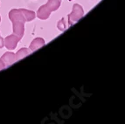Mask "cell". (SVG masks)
Instances as JSON below:
<instances>
[{
  "instance_id": "cell-2",
  "label": "cell",
  "mask_w": 125,
  "mask_h": 124,
  "mask_svg": "<svg viewBox=\"0 0 125 124\" xmlns=\"http://www.w3.org/2000/svg\"><path fill=\"white\" fill-rule=\"evenodd\" d=\"M84 15V10L83 8L81 7V5L78 4H74L73 6V10H72V12L68 15V19H67V21H68V25L69 26L70 25H73L75 22L79 21L80 19L83 17Z\"/></svg>"
},
{
  "instance_id": "cell-3",
  "label": "cell",
  "mask_w": 125,
  "mask_h": 124,
  "mask_svg": "<svg viewBox=\"0 0 125 124\" xmlns=\"http://www.w3.org/2000/svg\"><path fill=\"white\" fill-rule=\"evenodd\" d=\"M4 39V46L8 50H14L17 47L18 44L20 41V39L15 34L7 36Z\"/></svg>"
},
{
  "instance_id": "cell-10",
  "label": "cell",
  "mask_w": 125,
  "mask_h": 124,
  "mask_svg": "<svg viewBox=\"0 0 125 124\" xmlns=\"http://www.w3.org/2000/svg\"><path fill=\"white\" fill-rule=\"evenodd\" d=\"M69 27L68 21L67 19H65V18H62L60 21H58L57 23V28L61 31H65Z\"/></svg>"
},
{
  "instance_id": "cell-6",
  "label": "cell",
  "mask_w": 125,
  "mask_h": 124,
  "mask_svg": "<svg viewBox=\"0 0 125 124\" xmlns=\"http://www.w3.org/2000/svg\"><path fill=\"white\" fill-rule=\"evenodd\" d=\"M1 60L4 62V64L6 65V66H11L14 62L17 61V60H16V54L11 52H4L2 57H1Z\"/></svg>"
},
{
  "instance_id": "cell-1",
  "label": "cell",
  "mask_w": 125,
  "mask_h": 124,
  "mask_svg": "<svg viewBox=\"0 0 125 124\" xmlns=\"http://www.w3.org/2000/svg\"><path fill=\"white\" fill-rule=\"evenodd\" d=\"M9 19L11 22L21 21L23 23L31 22L36 18V13L26 9H12L9 11Z\"/></svg>"
},
{
  "instance_id": "cell-11",
  "label": "cell",
  "mask_w": 125,
  "mask_h": 124,
  "mask_svg": "<svg viewBox=\"0 0 125 124\" xmlns=\"http://www.w3.org/2000/svg\"><path fill=\"white\" fill-rule=\"evenodd\" d=\"M7 66L6 65L4 64V62L2 60H1V58H0V71L2 70V69H4V68H6Z\"/></svg>"
},
{
  "instance_id": "cell-13",
  "label": "cell",
  "mask_w": 125,
  "mask_h": 124,
  "mask_svg": "<svg viewBox=\"0 0 125 124\" xmlns=\"http://www.w3.org/2000/svg\"><path fill=\"white\" fill-rule=\"evenodd\" d=\"M0 21H1V17H0Z\"/></svg>"
},
{
  "instance_id": "cell-5",
  "label": "cell",
  "mask_w": 125,
  "mask_h": 124,
  "mask_svg": "<svg viewBox=\"0 0 125 124\" xmlns=\"http://www.w3.org/2000/svg\"><path fill=\"white\" fill-rule=\"evenodd\" d=\"M51 12H52V10L49 9V7L46 5V4H44V5H41L37 11L38 19H41V20H46V19H47L49 18Z\"/></svg>"
},
{
  "instance_id": "cell-4",
  "label": "cell",
  "mask_w": 125,
  "mask_h": 124,
  "mask_svg": "<svg viewBox=\"0 0 125 124\" xmlns=\"http://www.w3.org/2000/svg\"><path fill=\"white\" fill-rule=\"evenodd\" d=\"M13 34L17 35L19 39H22L25 34V23L21 21H14L12 22Z\"/></svg>"
},
{
  "instance_id": "cell-9",
  "label": "cell",
  "mask_w": 125,
  "mask_h": 124,
  "mask_svg": "<svg viewBox=\"0 0 125 124\" xmlns=\"http://www.w3.org/2000/svg\"><path fill=\"white\" fill-rule=\"evenodd\" d=\"M61 4V0H48L46 3V5L49 7L52 11L57 10Z\"/></svg>"
},
{
  "instance_id": "cell-12",
  "label": "cell",
  "mask_w": 125,
  "mask_h": 124,
  "mask_svg": "<svg viewBox=\"0 0 125 124\" xmlns=\"http://www.w3.org/2000/svg\"><path fill=\"white\" fill-rule=\"evenodd\" d=\"M4 46V39L0 36V49Z\"/></svg>"
},
{
  "instance_id": "cell-7",
  "label": "cell",
  "mask_w": 125,
  "mask_h": 124,
  "mask_svg": "<svg viewBox=\"0 0 125 124\" xmlns=\"http://www.w3.org/2000/svg\"><path fill=\"white\" fill-rule=\"evenodd\" d=\"M45 44H46V42H45V40L42 39V38H36V39H34L33 40L31 41V43L30 44L29 49L31 50V52H34V51H36V50L40 49L42 46H44Z\"/></svg>"
},
{
  "instance_id": "cell-8",
  "label": "cell",
  "mask_w": 125,
  "mask_h": 124,
  "mask_svg": "<svg viewBox=\"0 0 125 124\" xmlns=\"http://www.w3.org/2000/svg\"><path fill=\"white\" fill-rule=\"evenodd\" d=\"M31 53V51L29 48H26V47L21 48V49H19V51H18L17 53H16V60H17V61H18V60L25 58V57H26V56H28Z\"/></svg>"
}]
</instances>
